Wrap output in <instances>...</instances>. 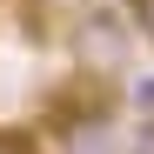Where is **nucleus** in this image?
Listing matches in <instances>:
<instances>
[{
	"label": "nucleus",
	"mask_w": 154,
	"mask_h": 154,
	"mask_svg": "<svg viewBox=\"0 0 154 154\" xmlns=\"http://www.w3.org/2000/svg\"><path fill=\"white\" fill-rule=\"evenodd\" d=\"M134 114H154V74H147V81H134Z\"/></svg>",
	"instance_id": "obj_5"
},
{
	"label": "nucleus",
	"mask_w": 154,
	"mask_h": 154,
	"mask_svg": "<svg viewBox=\"0 0 154 154\" xmlns=\"http://www.w3.org/2000/svg\"><path fill=\"white\" fill-rule=\"evenodd\" d=\"M34 7H74V0H34Z\"/></svg>",
	"instance_id": "obj_6"
},
{
	"label": "nucleus",
	"mask_w": 154,
	"mask_h": 154,
	"mask_svg": "<svg viewBox=\"0 0 154 154\" xmlns=\"http://www.w3.org/2000/svg\"><path fill=\"white\" fill-rule=\"evenodd\" d=\"M127 20H134L141 40H154V0H127Z\"/></svg>",
	"instance_id": "obj_2"
},
{
	"label": "nucleus",
	"mask_w": 154,
	"mask_h": 154,
	"mask_svg": "<svg viewBox=\"0 0 154 154\" xmlns=\"http://www.w3.org/2000/svg\"><path fill=\"white\" fill-rule=\"evenodd\" d=\"M0 154H40L34 134H0Z\"/></svg>",
	"instance_id": "obj_4"
},
{
	"label": "nucleus",
	"mask_w": 154,
	"mask_h": 154,
	"mask_svg": "<svg viewBox=\"0 0 154 154\" xmlns=\"http://www.w3.org/2000/svg\"><path fill=\"white\" fill-rule=\"evenodd\" d=\"M127 154H154V114H141V134L127 141Z\"/></svg>",
	"instance_id": "obj_3"
},
{
	"label": "nucleus",
	"mask_w": 154,
	"mask_h": 154,
	"mask_svg": "<svg viewBox=\"0 0 154 154\" xmlns=\"http://www.w3.org/2000/svg\"><path fill=\"white\" fill-rule=\"evenodd\" d=\"M81 54H87V67L100 74V67H121V54H127V27H121V14H87L81 20Z\"/></svg>",
	"instance_id": "obj_1"
}]
</instances>
